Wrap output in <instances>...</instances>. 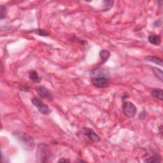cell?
<instances>
[{
    "label": "cell",
    "mask_w": 163,
    "mask_h": 163,
    "mask_svg": "<svg viewBox=\"0 0 163 163\" xmlns=\"http://www.w3.org/2000/svg\"><path fill=\"white\" fill-rule=\"evenodd\" d=\"M12 135L19 141L20 144L26 150H33L35 147V141L33 138L28 134L21 131L13 132Z\"/></svg>",
    "instance_id": "cell-1"
},
{
    "label": "cell",
    "mask_w": 163,
    "mask_h": 163,
    "mask_svg": "<svg viewBox=\"0 0 163 163\" xmlns=\"http://www.w3.org/2000/svg\"><path fill=\"white\" fill-rule=\"evenodd\" d=\"M122 110L124 114L128 117H134L136 114L137 108L133 103L131 102H125L122 104Z\"/></svg>",
    "instance_id": "cell-2"
},
{
    "label": "cell",
    "mask_w": 163,
    "mask_h": 163,
    "mask_svg": "<svg viewBox=\"0 0 163 163\" xmlns=\"http://www.w3.org/2000/svg\"><path fill=\"white\" fill-rule=\"evenodd\" d=\"M32 103L37 108L38 111L43 115H48L51 112L47 104L43 103L41 100L38 98H33L32 99Z\"/></svg>",
    "instance_id": "cell-3"
},
{
    "label": "cell",
    "mask_w": 163,
    "mask_h": 163,
    "mask_svg": "<svg viewBox=\"0 0 163 163\" xmlns=\"http://www.w3.org/2000/svg\"><path fill=\"white\" fill-rule=\"evenodd\" d=\"M90 77L93 78H109V72L106 69L103 68H97L93 70L90 72Z\"/></svg>",
    "instance_id": "cell-4"
},
{
    "label": "cell",
    "mask_w": 163,
    "mask_h": 163,
    "mask_svg": "<svg viewBox=\"0 0 163 163\" xmlns=\"http://www.w3.org/2000/svg\"><path fill=\"white\" fill-rule=\"evenodd\" d=\"M93 84L98 88H105L109 85V78H91Z\"/></svg>",
    "instance_id": "cell-5"
},
{
    "label": "cell",
    "mask_w": 163,
    "mask_h": 163,
    "mask_svg": "<svg viewBox=\"0 0 163 163\" xmlns=\"http://www.w3.org/2000/svg\"><path fill=\"white\" fill-rule=\"evenodd\" d=\"M82 132V134L88 137L91 140L94 142H99L100 141V137L93 130V129L88 128H83Z\"/></svg>",
    "instance_id": "cell-6"
},
{
    "label": "cell",
    "mask_w": 163,
    "mask_h": 163,
    "mask_svg": "<svg viewBox=\"0 0 163 163\" xmlns=\"http://www.w3.org/2000/svg\"><path fill=\"white\" fill-rule=\"evenodd\" d=\"M37 93L38 94L40 97L43 98L44 99H47L50 100V101H52L53 99V97L52 94L50 93L49 91L46 89L43 86H39L38 87L37 89Z\"/></svg>",
    "instance_id": "cell-7"
},
{
    "label": "cell",
    "mask_w": 163,
    "mask_h": 163,
    "mask_svg": "<svg viewBox=\"0 0 163 163\" xmlns=\"http://www.w3.org/2000/svg\"><path fill=\"white\" fill-rule=\"evenodd\" d=\"M49 151L45 145H40L38 150V156L40 159H46L48 157Z\"/></svg>",
    "instance_id": "cell-8"
},
{
    "label": "cell",
    "mask_w": 163,
    "mask_h": 163,
    "mask_svg": "<svg viewBox=\"0 0 163 163\" xmlns=\"http://www.w3.org/2000/svg\"><path fill=\"white\" fill-rule=\"evenodd\" d=\"M145 59L147 61H149L152 62H154L157 65H159L161 66H162V59L160 57H158L157 56H149L145 57Z\"/></svg>",
    "instance_id": "cell-9"
},
{
    "label": "cell",
    "mask_w": 163,
    "mask_h": 163,
    "mask_svg": "<svg viewBox=\"0 0 163 163\" xmlns=\"http://www.w3.org/2000/svg\"><path fill=\"white\" fill-rule=\"evenodd\" d=\"M149 41L150 43L155 45H159L161 43V38L158 35H150L149 36Z\"/></svg>",
    "instance_id": "cell-10"
},
{
    "label": "cell",
    "mask_w": 163,
    "mask_h": 163,
    "mask_svg": "<svg viewBox=\"0 0 163 163\" xmlns=\"http://www.w3.org/2000/svg\"><path fill=\"white\" fill-rule=\"evenodd\" d=\"M151 95L154 98L162 101L163 98V91L160 89H155L152 91Z\"/></svg>",
    "instance_id": "cell-11"
},
{
    "label": "cell",
    "mask_w": 163,
    "mask_h": 163,
    "mask_svg": "<svg viewBox=\"0 0 163 163\" xmlns=\"http://www.w3.org/2000/svg\"><path fill=\"white\" fill-rule=\"evenodd\" d=\"M29 77L31 80L36 83H39L41 81V78L39 77L38 74L36 72V71H31V72L29 74Z\"/></svg>",
    "instance_id": "cell-12"
},
{
    "label": "cell",
    "mask_w": 163,
    "mask_h": 163,
    "mask_svg": "<svg viewBox=\"0 0 163 163\" xmlns=\"http://www.w3.org/2000/svg\"><path fill=\"white\" fill-rule=\"evenodd\" d=\"M99 56L104 63V62H105L108 59V58L110 57V53L109 51H107V50H102L99 53Z\"/></svg>",
    "instance_id": "cell-13"
},
{
    "label": "cell",
    "mask_w": 163,
    "mask_h": 163,
    "mask_svg": "<svg viewBox=\"0 0 163 163\" xmlns=\"http://www.w3.org/2000/svg\"><path fill=\"white\" fill-rule=\"evenodd\" d=\"M31 32L35 33H36V34L38 35L39 36H48L49 35V33L47 31H45L43 30H41V29H36V30H31Z\"/></svg>",
    "instance_id": "cell-14"
},
{
    "label": "cell",
    "mask_w": 163,
    "mask_h": 163,
    "mask_svg": "<svg viewBox=\"0 0 163 163\" xmlns=\"http://www.w3.org/2000/svg\"><path fill=\"white\" fill-rule=\"evenodd\" d=\"M152 71H153V73H154V75L156 76V77H157L161 81H162V77H163L162 71L160 69L157 68H154L152 69Z\"/></svg>",
    "instance_id": "cell-15"
},
{
    "label": "cell",
    "mask_w": 163,
    "mask_h": 163,
    "mask_svg": "<svg viewBox=\"0 0 163 163\" xmlns=\"http://www.w3.org/2000/svg\"><path fill=\"white\" fill-rule=\"evenodd\" d=\"M104 11H108L113 6V3L114 1H104Z\"/></svg>",
    "instance_id": "cell-16"
},
{
    "label": "cell",
    "mask_w": 163,
    "mask_h": 163,
    "mask_svg": "<svg viewBox=\"0 0 163 163\" xmlns=\"http://www.w3.org/2000/svg\"><path fill=\"white\" fill-rule=\"evenodd\" d=\"M1 13H0V18L1 19H3L4 17H5V15L7 14V8L5 7L3 5L1 6Z\"/></svg>",
    "instance_id": "cell-17"
},
{
    "label": "cell",
    "mask_w": 163,
    "mask_h": 163,
    "mask_svg": "<svg viewBox=\"0 0 163 163\" xmlns=\"http://www.w3.org/2000/svg\"><path fill=\"white\" fill-rule=\"evenodd\" d=\"M145 162H160V160L157 157H150V158L147 159V160L145 161Z\"/></svg>",
    "instance_id": "cell-18"
},
{
    "label": "cell",
    "mask_w": 163,
    "mask_h": 163,
    "mask_svg": "<svg viewBox=\"0 0 163 163\" xmlns=\"http://www.w3.org/2000/svg\"><path fill=\"white\" fill-rule=\"evenodd\" d=\"M70 162L69 160H67V159H60L59 161H58V162Z\"/></svg>",
    "instance_id": "cell-19"
}]
</instances>
